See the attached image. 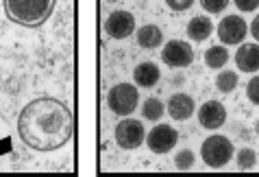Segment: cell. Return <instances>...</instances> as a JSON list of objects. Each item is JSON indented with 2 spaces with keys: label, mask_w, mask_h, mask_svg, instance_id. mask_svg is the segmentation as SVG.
I'll return each instance as SVG.
<instances>
[{
  "label": "cell",
  "mask_w": 259,
  "mask_h": 177,
  "mask_svg": "<svg viewBox=\"0 0 259 177\" xmlns=\"http://www.w3.org/2000/svg\"><path fill=\"white\" fill-rule=\"evenodd\" d=\"M72 133H74V116L59 98H33L18 116V136L33 151H59L72 140Z\"/></svg>",
  "instance_id": "1"
},
{
  "label": "cell",
  "mask_w": 259,
  "mask_h": 177,
  "mask_svg": "<svg viewBox=\"0 0 259 177\" xmlns=\"http://www.w3.org/2000/svg\"><path fill=\"white\" fill-rule=\"evenodd\" d=\"M57 0H3L5 16L13 24L37 29L50 18Z\"/></svg>",
  "instance_id": "2"
},
{
  "label": "cell",
  "mask_w": 259,
  "mask_h": 177,
  "mask_svg": "<svg viewBox=\"0 0 259 177\" xmlns=\"http://www.w3.org/2000/svg\"><path fill=\"white\" fill-rule=\"evenodd\" d=\"M200 155H203V162L209 168H222L233 160L235 149H233V143L229 138L213 133V136L203 140V145H200Z\"/></svg>",
  "instance_id": "3"
},
{
  "label": "cell",
  "mask_w": 259,
  "mask_h": 177,
  "mask_svg": "<svg viewBox=\"0 0 259 177\" xmlns=\"http://www.w3.org/2000/svg\"><path fill=\"white\" fill-rule=\"evenodd\" d=\"M107 105L116 116H131L140 105V88L133 83H118L107 94Z\"/></svg>",
  "instance_id": "4"
},
{
  "label": "cell",
  "mask_w": 259,
  "mask_h": 177,
  "mask_svg": "<svg viewBox=\"0 0 259 177\" xmlns=\"http://www.w3.org/2000/svg\"><path fill=\"white\" fill-rule=\"evenodd\" d=\"M113 136H116V145L120 149H124V151H135V149H140L144 145V140H146V129H144V125L140 120L124 116L116 125Z\"/></svg>",
  "instance_id": "5"
},
{
  "label": "cell",
  "mask_w": 259,
  "mask_h": 177,
  "mask_svg": "<svg viewBox=\"0 0 259 177\" xmlns=\"http://www.w3.org/2000/svg\"><path fill=\"white\" fill-rule=\"evenodd\" d=\"M144 143H146L150 151L157 153V155L168 153L179 143V131L175 127H170L168 123H159L146 133V140H144Z\"/></svg>",
  "instance_id": "6"
},
{
  "label": "cell",
  "mask_w": 259,
  "mask_h": 177,
  "mask_svg": "<svg viewBox=\"0 0 259 177\" xmlns=\"http://www.w3.org/2000/svg\"><path fill=\"white\" fill-rule=\"evenodd\" d=\"M161 61L168 68H188L194 61V51L188 42L183 40H170L161 48Z\"/></svg>",
  "instance_id": "7"
},
{
  "label": "cell",
  "mask_w": 259,
  "mask_h": 177,
  "mask_svg": "<svg viewBox=\"0 0 259 177\" xmlns=\"http://www.w3.org/2000/svg\"><path fill=\"white\" fill-rule=\"evenodd\" d=\"M215 31H218V38L225 46H237V44H242L244 38L248 35V24L244 22V18H240V16H227L220 20Z\"/></svg>",
  "instance_id": "8"
},
{
  "label": "cell",
  "mask_w": 259,
  "mask_h": 177,
  "mask_svg": "<svg viewBox=\"0 0 259 177\" xmlns=\"http://www.w3.org/2000/svg\"><path fill=\"white\" fill-rule=\"evenodd\" d=\"M135 31V18L131 11H113L105 20V33L111 40H126Z\"/></svg>",
  "instance_id": "9"
},
{
  "label": "cell",
  "mask_w": 259,
  "mask_h": 177,
  "mask_svg": "<svg viewBox=\"0 0 259 177\" xmlns=\"http://www.w3.org/2000/svg\"><path fill=\"white\" fill-rule=\"evenodd\" d=\"M198 123H200V127H205V129H209V131L220 129V127L227 123V108L220 101L203 103L198 110Z\"/></svg>",
  "instance_id": "10"
},
{
  "label": "cell",
  "mask_w": 259,
  "mask_h": 177,
  "mask_svg": "<svg viewBox=\"0 0 259 177\" xmlns=\"http://www.w3.org/2000/svg\"><path fill=\"white\" fill-rule=\"evenodd\" d=\"M235 66L237 70H242V73H248L253 75L259 70V44L255 42H250V44H240L235 53Z\"/></svg>",
  "instance_id": "11"
},
{
  "label": "cell",
  "mask_w": 259,
  "mask_h": 177,
  "mask_svg": "<svg viewBox=\"0 0 259 177\" xmlns=\"http://www.w3.org/2000/svg\"><path fill=\"white\" fill-rule=\"evenodd\" d=\"M194 110H196V103H194V98L190 94H185V92H177V94H172L168 98V114L175 120L192 118Z\"/></svg>",
  "instance_id": "12"
},
{
  "label": "cell",
  "mask_w": 259,
  "mask_h": 177,
  "mask_svg": "<svg viewBox=\"0 0 259 177\" xmlns=\"http://www.w3.org/2000/svg\"><path fill=\"white\" fill-rule=\"evenodd\" d=\"M159 79H161V70L153 61H142L133 70V81H135L138 88H148L150 90V88L157 86Z\"/></svg>",
  "instance_id": "13"
},
{
  "label": "cell",
  "mask_w": 259,
  "mask_h": 177,
  "mask_svg": "<svg viewBox=\"0 0 259 177\" xmlns=\"http://www.w3.org/2000/svg\"><path fill=\"white\" fill-rule=\"evenodd\" d=\"M135 40H138V44L142 48L155 51V48H159L163 44V33L157 24H144L138 29V33H135Z\"/></svg>",
  "instance_id": "14"
},
{
  "label": "cell",
  "mask_w": 259,
  "mask_h": 177,
  "mask_svg": "<svg viewBox=\"0 0 259 177\" xmlns=\"http://www.w3.org/2000/svg\"><path fill=\"white\" fill-rule=\"evenodd\" d=\"M185 33H188V38L192 42H205L207 38H211L213 22L209 18H205V16H196V18H192L188 22V29H185Z\"/></svg>",
  "instance_id": "15"
},
{
  "label": "cell",
  "mask_w": 259,
  "mask_h": 177,
  "mask_svg": "<svg viewBox=\"0 0 259 177\" xmlns=\"http://www.w3.org/2000/svg\"><path fill=\"white\" fill-rule=\"evenodd\" d=\"M227 61H229V51H227L225 44H222V46L215 44V46L207 48V53H205V63H207L209 68L220 70V68L227 66Z\"/></svg>",
  "instance_id": "16"
},
{
  "label": "cell",
  "mask_w": 259,
  "mask_h": 177,
  "mask_svg": "<svg viewBox=\"0 0 259 177\" xmlns=\"http://www.w3.org/2000/svg\"><path fill=\"white\" fill-rule=\"evenodd\" d=\"M165 114V105L159 101V98L155 96H148L146 101L142 105V116L144 120H150V123H157V120H161Z\"/></svg>",
  "instance_id": "17"
},
{
  "label": "cell",
  "mask_w": 259,
  "mask_h": 177,
  "mask_svg": "<svg viewBox=\"0 0 259 177\" xmlns=\"http://www.w3.org/2000/svg\"><path fill=\"white\" fill-rule=\"evenodd\" d=\"M237 73H233V70H222V73H218V77H215V90H220L222 94H231V92L237 88Z\"/></svg>",
  "instance_id": "18"
},
{
  "label": "cell",
  "mask_w": 259,
  "mask_h": 177,
  "mask_svg": "<svg viewBox=\"0 0 259 177\" xmlns=\"http://www.w3.org/2000/svg\"><path fill=\"white\" fill-rule=\"evenodd\" d=\"M237 168H242V171H250V168H255L257 164V151L255 149H240L237 151Z\"/></svg>",
  "instance_id": "19"
},
{
  "label": "cell",
  "mask_w": 259,
  "mask_h": 177,
  "mask_svg": "<svg viewBox=\"0 0 259 177\" xmlns=\"http://www.w3.org/2000/svg\"><path fill=\"white\" fill-rule=\"evenodd\" d=\"M194 151L192 149H183V151H179L175 155V166L179 168V171H190V168L194 166Z\"/></svg>",
  "instance_id": "20"
},
{
  "label": "cell",
  "mask_w": 259,
  "mask_h": 177,
  "mask_svg": "<svg viewBox=\"0 0 259 177\" xmlns=\"http://www.w3.org/2000/svg\"><path fill=\"white\" fill-rule=\"evenodd\" d=\"M229 3H231V0H200V7H203L207 13H220L227 9Z\"/></svg>",
  "instance_id": "21"
},
{
  "label": "cell",
  "mask_w": 259,
  "mask_h": 177,
  "mask_svg": "<svg viewBox=\"0 0 259 177\" xmlns=\"http://www.w3.org/2000/svg\"><path fill=\"white\" fill-rule=\"evenodd\" d=\"M246 96L253 105H259V75H255L253 79L246 83Z\"/></svg>",
  "instance_id": "22"
},
{
  "label": "cell",
  "mask_w": 259,
  "mask_h": 177,
  "mask_svg": "<svg viewBox=\"0 0 259 177\" xmlns=\"http://www.w3.org/2000/svg\"><path fill=\"white\" fill-rule=\"evenodd\" d=\"M233 5L244 13H250V11L259 9V0H233Z\"/></svg>",
  "instance_id": "23"
},
{
  "label": "cell",
  "mask_w": 259,
  "mask_h": 177,
  "mask_svg": "<svg viewBox=\"0 0 259 177\" xmlns=\"http://www.w3.org/2000/svg\"><path fill=\"white\" fill-rule=\"evenodd\" d=\"M165 5H168L172 11H188V9H192L194 0H165Z\"/></svg>",
  "instance_id": "24"
},
{
  "label": "cell",
  "mask_w": 259,
  "mask_h": 177,
  "mask_svg": "<svg viewBox=\"0 0 259 177\" xmlns=\"http://www.w3.org/2000/svg\"><path fill=\"white\" fill-rule=\"evenodd\" d=\"M248 31H250V35H253V38H255V42H259V13L255 16V20H253V22H250Z\"/></svg>",
  "instance_id": "25"
},
{
  "label": "cell",
  "mask_w": 259,
  "mask_h": 177,
  "mask_svg": "<svg viewBox=\"0 0 259 177\" xmlns=\"http://www.w3.org/2000/svg\"><path fill=\"white\" fill-rule=\"evenodd\" d=\"M255 131H257V136H259V120H257V123H255Z\"/></svg>",
  "instance_id": "26"
}]
</instances>
